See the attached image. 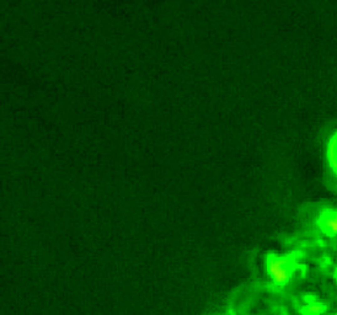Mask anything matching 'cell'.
<instances>
[{"mask_svg": "<svg viewBox=\"0 0 337 315\" xmlns=\"http://www.w3.org/2000/svg\"><path fill=\"white\" fill-rule=\"evenodd\" d=\"M306 312L309 314H313V315H318L324 312V307L320 305V304H311L306 308Z\"/></svg>", "mask_w": 337, "mask_h": 315, "instance_id": "obj_1", "label": "cell"}, {"mask_svg": "<svg viewBox=\"0 0 337 315\" xmlns=\"http://www.w3.org/2000/svg\"><path fill=\"white\" fill-rule=\"evenodd\" d=\"M335 276H336V281H337V270H336V272H335Z\"/></svg>", "mask_w": 337, "mask_h": 315, "instance_id": "obj_2", "label": "cell"}]
</instances>
